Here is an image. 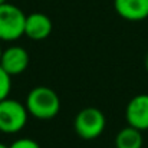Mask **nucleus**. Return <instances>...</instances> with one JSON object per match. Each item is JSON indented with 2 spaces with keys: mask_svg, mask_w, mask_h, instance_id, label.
<instances>
[{
  "mask_svg": "<svg viewBox=\"0 0 148 148\" xmlns=\"http://www.w3.org/2000/svg\"><path fill=\"white\" fill-rule=\"evenodd\" d=\"M26 109L29 115L38 119H52L60 111L59 95L48 86H36L26 97Z\"/></svg>",
  "mask_w": 148,
  "mask_h": 148,
  "instance_id": "1",
  "label": "nucleus"
},
{
  "mask_svg": "<svg viewBox=\"0 0 148 148\" xmlns=\"http://www.w3.org/2000/svg\"><path fill=\"white\" fill-rule=\"evenodd\" d=\"M29 112L26 105L17 99L6 98L0 101V132L16 134L27 124Z\"/></svg>",
  "mask_w": 148,
  "mask_h": 148,
  "instance_id": "2",
  "label": "nucleus"
},
{
  "mask_svg": "<svg viewBox=\"0 0 148 148\" xmlns=\"http://www.w3.org/2000/svg\"><path fill=\"white\" fill-rule=\"evenodd\" d=\"M26 14L14 4L4 3L0 6V40L14 42L25 35Z\"/></svg>",
  "mask_w": 148,
  "mask_h": 148,
  "instance_id": "3",
  "label": "nucleus"
},
{
  "mask_svg": "<svg viewBox=\"0 0 148 148\" xmlns=\"http://www.w3.org/2000/svg\"><path fill=\"white\" fill-rule=\"evenodd\" d=\"M106 127V118L103 112L94 108L88 106L78 112L75 116V132L82 140H95L105 131Z\"/></svg>",
  "mask_w": 148,
  "mask_h": 148,
  "instance_id": "4",
  "label": "nucleus"
},
{
  "mask_svg": "<svg viewBox=\"0 0 148 148\" xmlns=\"http://www.w3.org/2000/svg\"><path fill=\"white\" fill-rule=\"evenodd\" d=\"M0 66L10 75H20L29 66V53L22 46L13 45L3 50L0 58Z\"/></svg>",
  "mask_w": 148,
  "mask_h": 148,
  "instance_id": "5",
  "label": "nucleus"
},
{
  "mask_svg": "<svg viewBox=\"0 0 148 148\" xmlns=\"http://www.w3.org/2000/svg\"><path fill=\"white\" fill-rule=\"evenodd\" d=\"M125 118L128 125L140 131L148 130V94H140L128 102Z\"/></svg>",
  "mask_w": 148,
  "mask_h": 148,
  "instance_id": "6",
  "label": "nucleus"
},
{
  "mask_svg": "<svg viewBox=\"0 0 148 148\" xmlns=\"http://www.w3.org/2000/svg\"><path fill=\"white\" fill-rule=\"evenodd\" d=\"M52 20L45 13H30L26 16L25 35L32 40H43L52 33Z\"/></svg>",
  "mask_w": 148,
  "mask_h": 148,
  "instance_id": "7",
  "label": "nucleus"
},
{
  "mask_svg": "<svg viewBox=\"0 0 148 148\" xmlns=\"http://www.w3.org/2000/svg\"><path fill=\"white\" fill-rule=\"evenodd\" d=\"M114 7L128 22H141L148 17V0H114Z\"/></svg>",
  "mask_w": 148,
  "mask_h": 148,
  "instance_id": "8",
  "label": "nucleus"
},
{
  "mask_svg": "<svg viewBox=\"0 0 148 148\" xmlns=\"http://www.w3.org/2000/svg\"><path fill=\"white\" fill-rule=\"evenodd\" d=\"M143 131L128 125L122 128L115 137V148H143Z\"/></svg>",
  "mask_w": 148,
  "mask_h": 148,
  "instance_id": "9",
  "label": "nucleus"
},
{
  "mask_svg": "<svg viewBox=\"0 0 148 148\" xmlns=\"http://www.w3.org/2000/svg\"><path fill=\"white\" fill-rule=\"evenodd\" d=\"M12 89V76L0 66V101L9 98Z\"/></svg>",
  "mask_w": 148,
  "mask_h": 148,
  "instance_id": "10",
  "label": "nucleus"
},
{
  "mask_svg": "<svg viewBox=\"0 0 148 148\" xmlns=\"http://www.w3.org/2000/svg\"><path fill=\"white\" fill-rule=\"evenodd\" d=\"M7 147L9 148H40V145L35 140H32V138H17V140H14Z\"/></svg>",
  "mask_w": 148,
  "mask_h": 148,
  "instance_id": "11",
  "label": "nucleus"
},
{
  "mask_svg": "<svg viewBox=\"0 0 148 148\" xmlns=\"http://www.w3.org/2000/svg\"><path fill=\"white\" fill-rule=\"evenodd\" d=\"M145 68H147V72H148V55H147V58H145Z\"/></svg>",
  "mask_w": 148,
  "mask_h": 148,
  "instance_id": "12",
  "label": "nucleus"
},
{
  "mask_svg": "<svg viewBox=\"0 0 148 148\" xmlns=\"http://www.w3.org/2000/svg\"><path fill=\"white\" fill-rule=\"evenodd\" d=\"M4 3H7V0H0V6H1V4H4Z\"/></svg>",
  "mask_w": 148,
  "mask_h": 148,
  "instance_id": "13",
  "label": "nucleus"
},
{
  "mask_svg": "<svg viewBox=\"0 0 148 148\" xmlns=\"http://www.w3.org/2000/svg\"><path fill=\"white\" fill-rule=\"evenodd\" d=\"M0 148H9V147H7V145H4V144H1V143H0Z\"/></svg>",
  "mask_w": 148,
  "mask_h": 148,
  "instance_id": "14",
  "label": "nucleus"
},
{
  "mask_svg": "<svg viewBox=\"0 0 148 148\" xmlns=\"http://www.w3.org/2000/svg\"><path fill=\"white\" fill-rule=\"evenodd\" d=\"M1 53H3V49H1V45H0V58H1Z\"/></svg>",
  "mask_w": 148,
  "mask_h": 148,
  "instance_id": "15",
  "label": "nucleus"
}]
</instances>
